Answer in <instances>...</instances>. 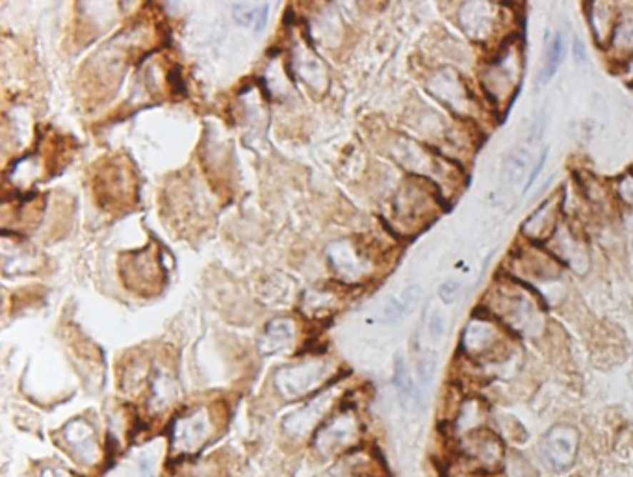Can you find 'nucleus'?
<instances>
[{"label": "nucleus", "instance_id": "f257e3e1", "mask_svg": "<svg viewBox=\"0 0 633 477\" xmlns=\"http://www.w3.org/2000/svg\"><path fill=\"white\" fill-rule=\"evenodd\" d=\"M333 373L327 361H303L294 366H284L275 373V388L288 401L301 399L322 388Z\"/></svg>", "mask_w": 633, "mask_h": 477}, {"label": "nucleus", "instance_id": "f03ea898", "mask_svg": "<svg viewBox=\"0 0 633 477\" xmlns=\"http://www.w3.org/2000/svg\"><path fill=\"white\" fill-rule=\"evenodd\" d=\"M212 414L206 407H197L182 414L171 427V451L179 457H190L209 442L212 433Z\"/></svg>", "mask_w": 633, "mask_h": 477}, {"label": "nucleus", "instance_id": "7ed1b4c3", "mask_svg": "<svg viewBox=\"0 0 633 477\" xmlns=\"http://www.w3.org/2000/svg\"><path fill=\"white\" fill-rule=\"evenodd\" d=\"M121 277L126 288L144 296H153L164 284V273L160 258L154 249L145 247L125 256L121 262Z\"/></svg>", "mask_w": 633, "mask_h": 477}, {"label": "nucleus", "instance_id": "20e7f679", "mask_svg": "<svg viewBox=\"0 0 633 477\" xmlns=\"http://www.w3.org/2000/svg\"><path fill=\"white\" fill-rule=\"evenodd\" d=\"M357 436H359L357 418L349 411H344V413L325 420L322 427L316 429V433L312 435V446L318 455L331 457V455H337L352 448L357 442Z\"/></svg>", "mask_w": 633, "mask_h": 477}, {"label": "nucleus", "instance_id": "39448f33", "mask_svg": "<svg viewBox=\"0 0 633 477\" xmlns=\"http://www.w3.org/2000/svg\"><path fill=\"white\" fill-rule=\"evenodd\" d=\"M134 186V179H132V173H130L129 167L121 166L119 160H114V162L102 167L101 173H99L97 182H95V191H97V197L102 206L123 209V206L130 204L132 195H136Z\"/></svg>", "mask_w": 633, "mask_h": 477}, {"label": "nucleus", "instance_id": "423d86ee", "mask_svg": "<svg viewBox=\"0 0 633 477\" xmlns=\"http://www.w3.org/2000/svg\"><path fill=\"white\" fill-rule=\"evenodd\" d=\"M61 438H64L65 446L69 448L71 455L79 463L88 464V466L99 463L101 448H99L97 435H95V429L86 420L76 418V420L67 423L64 427V431H61Z\"/></svg>", "mask_w": 633, "mask_h": 477}, {"label": "nucleus", "instance_id": "0eeeda50", "mask_svg": "<svg viewBox=\"0 0 633 477\" xmlns=\"http://www.w3.org/2000/svg\"><path fill=\"white\" fill-rule=\"evenodd\" d=\"M544 453L555 470L569 468L578 448V435L570 427H554L544 436Z\"/></svg>", "mask_w": 633, "mask_h": 477}, {"label": "nucleus", "instance_id": "6e6552de", "mask_svg": "<svg viewBox=\"0 0 633 477\" xmlns=\"http://www.w3.org/2000/svg\"><path fill=\"white\" fill-rule=\"evenodd\" d=\"M329 403H331V398L329 396H319L316 398L312 403H309L306 407H303L301 411L294 413L291 416L284 418L282 427L284 431L288 433L294 438H303L305 435L316 433V426L324 418V414L327 413Z\"/></svg>", "mask_w": 633, "mask_h": 477}, {"label": "nucleus", "instance_id": "1a4fd4ad", "mask_svg": "<svg viewBox=\"0 0 633 477\" xmlns=\"http://www.w3.org/2000/svg\"><path fill=\"white\" fill-rule=\"evenodd\" d=\"M294 342V323L290 320H273L266 325L259 349L262 355H275L282 349L290 348Z\"/></svg>", "mask_w": 633, "mask_h": 477}, {"label": "nucleus", "instance_id": "9d476101", "mask_svg": "<svg viewBox=\"0 0 633 477\" xmlns=\"http://www.w3.org/2000/svg\"><path fill=\"white\" fill-rule=\"evenodd\" d=\"M555 203V199H548L542 206L535 210V212L526 219L524 223V232L526 236H529L532 240H548L555 232V209H552Z\"/></svg>", "mask_w": 633, "mask_h": 477}, {"label": "nucleus", "instance_id": "9b49d317", "mask_svg": "<svg viewBox=\"0 0 633 477\" xmlns=\"http://www.w3.org/2000/svg\"><path fill=\"white\" fill-rule=\"evenodd\" d=\"M420 293V286L412 284V286H407L403 290L402 296L390 299L389 305L384 306V318H387V321H396L399 318H403L407 312H411L417 306Z\"/></svg>", "mask_w": 633, "mask_h": 477}, {"label": "nucleus", "instance_id": "f8f14e48", "mask_svg": "<svg viewBox=\"0 0 633 477\" xmlns=\"http://www.w3.org/2000/svg\"><path fill=\"white\" fill-rule=\"evenodd\" d=\"M529 167V151L524 147L514 149L513 153L509 154L507 162L504 167V181L507 186H518L524 182V176Z\"/></svg>", "mask_w": 633, "mask_h": 477}, {"label": "nucleus", "instance_id": "ddd939ff", "mask_svg": "<svg viewBox=\"0 0 633 477\" xmlns=\"http://www.w3.org/2000/svg\"><path fill=\"white\" fill-rule=\"evenodd\" d=\"M564 58V37L563 34L557 32L552 39L550 46H548V52H546V61L544 69H542V76L544 80H550L555 74V71L559 69L561 61Z\"/></svg>", "mask_w": 633, "mask_h": 477}, {"label": "nucleus", "instance_id": "4468645a", "mask_svg": "<svg viewBox=\"0 0 633 477\" xmlns=\"http://www.w3.org/2000/svg\"><path fill=\"white\" fill-rule=\"evenodd\" d=\"M266 4H249V2H241V4H234L232 8V14H234L236 23L241 24V26H249V24L259 23L260 15H262V9Z\"/></svg>", "mask_w": 633, "mask_h": 477}, {"label": "nucleus", "instance_id": "2eb2a0df", "mask_svg": "<svg viewBox=\"0 0 633 477\" xmlns=\"http://www.w3.org/2000/svg\"><path fill=\"white\" fill-rule=\"evenodd\" d=\"M394 385L399 390L403 399H407L412 394L411 377H409L407 366H405V361H403L402 355H398L396 361H394Z\"/></svg>", "mask_w": 633, "mask_h": 477}, {"label": "nucleus", "instance_id": "dca6fc26", "mask_svg": "<svg viewBox=\"0 0 633 477\" xmlns=\"http://www.w3.org/2000/svg\"><path fill=\"white\" fill-rule=\"evenodd\" d=\"M461 290L462 286L459 281H455V278H448V281H444V283L440 284L439 297L444 303H453L459 297Z\"/></svg>", "mask_w": 633, "mask_h": 477}, {"label": "nucleus", "instance_id": "f3484780", "mask_svg": "<svg viewBox=\"0 0 633 477\" xmlns=\"http://www.w3.org/2000/svg\"><path fill=\"white\" fill-rule=\"evenodd\" d=\"M446 333V320L440 312H434L429 318V336L433 342H439Z\"/></svg>", "mask_w": 633, "mask_h": 477}, {"label": "nucleus", "instance_id": "a211bd4d", "mask_svg": "<svg viewBox=\"0 0 633 477\" xmlns=\"http://www.w3.org/2000/svg\"><path fill=\"white\" fill-rule=\"evenodd\" d=\"M434 368H437L434 355H425V357L420 358V362H418V373H420L422 383H429L434 373Z\"/></svg>", "mask_w": 633, "mask_h": 477}, {"label": "nucleus", "instance_id": "6ab92c4d", "mask_svg": "<svg viewBox=\"0 0 633 477\" xmlns=\"http://www.w3.org/2000/svg\"><path fill=\"white\" fill-rule=\"evenodd\" d=\"M167 82L173 86V93H179V88L184 91V86H182V80H181V71L179 69H173L171 73H169V79H167Z\"/></svg>", "mask_w": 633, "mask_h": 477}, {"label": "nucleus", "instance_id": "aec40b11", "mask_svg": "<svg viewBox=\"0 0 633 477\" xmlns=\"http://www.w3.org/2000/svg\"><path fill=\"white\" fill-rule=\"evenodd\" d=\"M39 477H74L71 476L67 470H61V468H54V466H49V468L41 470Z\"/></svg>", "mask_w": 633, "mask_h": 477}, {"label": "nucleus", "instance_id": "412c9836", "mask_svg": "<svg viewBox=\"0 0 633 477\" xmlns=\"http://www.w3.org/2000/svg\"><path fill=\"white\" fill-rule=\"evenodd\" d=\"M620 194H622V197H624L626 201L633 203V179H628V181H624L620 184Z\"/></svg>", "mask_w": 633, "mask_h": 477}, {"label": "nucleus", "instance_id": "4be33fe9", "mask_svg": "<svg viewBox=\"0 0 633 477\" xmlns=\"http://www.w3.org/2000/svg\"><path fill=\"white\" fill-rule=\"evenodd\" d=\"M268 14H269V8H268V6H264V9H262V15H260L259 23L254 24V28H256V30H262V28H264V24H266V21H268Z\"/></svg>", "mask_w": 633, "mask_h": 477}, {"label": "nucleus", "instance_id": "5701e85b", "mask_svg": "<svg viewBox=\"0 0 633 477\" xmlns=\"http://www.w3.org/2000/svg\"><path fill=\"white\" fill-rule=\"evenodd\" d=\"M139 470H141V477H151V466H149V461H141L139 463Z\"/></svg>", "mask_w": 633, "mask_h": 477}]
</instances>
